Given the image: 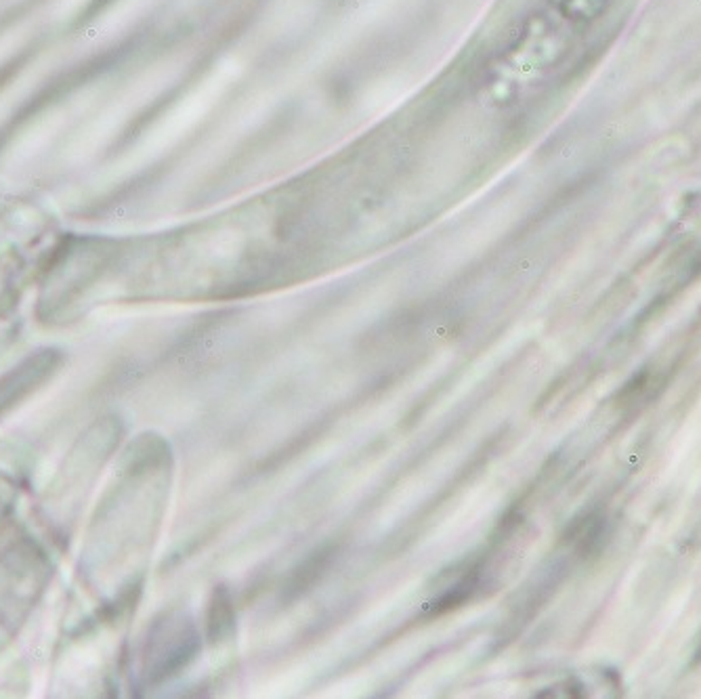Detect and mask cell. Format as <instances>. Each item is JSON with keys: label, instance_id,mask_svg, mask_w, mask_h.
<instances>
[{"label": "cell", "instance_id": "6da1fadb", "mask_svg": "<svg viewBox=\"0 0 701 699\" xmlns=\"http://www.w3.org/2000/svg\"><path fill=\"white\" fill-rule=\"evenodd\" d=\"M231 607H229V599L225 597L223 592L217 594V600L212 605V613H210V635L212 637H220L223 632L231 628Z\"/></svg>", "mask_w": 701, "mask_h": 699}]
</instances>
